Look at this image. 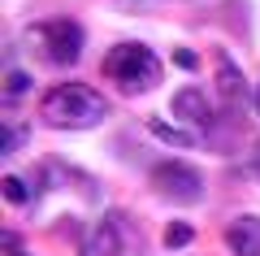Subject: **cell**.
I'll return each instance as SVG.
<instances>
[{"instance_id": "obj_14", "label": "cell", "mask_w": 260, "mask_h": 256, "mask_svg": "<svg viewBox=\"0 0 260 256\" xmlns=\"http://www.w3.org/2000/svg\"><path fill=\"white\" fill-rule=\"evenodd\" d=\"M174 61L182 65V70H195V65H200V56H195L191 48H178V52H174Z\"/></svg>"}, {"instance_id": "obj_12", "label": "cell", "mask_w": 260, "mask_h": 256, "mask_svg": "<svg viewBox=\"0 0 260 256\" xmlns=\"http://www.w3.org/2000/svg\"><path fill=\"white\" fill-rule=\"evenodd\" d=\"M5 92H9L13 100H18V96H26V92H30V78H26V74H22V70H13L9 78H5Z\"/></svg>"}, {"instance_id": "obj_5", "label": "cell", "mask_w": 260, "mask_h": 256, "mask_svg": "<svg viewBox=\"0 0 260 256\" xmlns=\"http://www.w3.org/2000/svg\"><path fill=\"white\" fill-rule=\"evenodd\" d=\"M152 187H156L165 200H178V204H195L204 195L200 169H191V165H182V161H160L156 169H152Z\"/></svg>"}, {"instance_id": "obj_2", "label": "cell", "mask_w": 260, "mask_h": 256, "mask_svg": "<svg viewBox=\"0 0 260 256\" xmlns=\"http://www.w3.org/2000/svg\"><path fill=\"white\" fill-rule=\"evenodd\" d=\"M104 78L117 82L126 96H143L160 87V56L139 39H121L104 52Z\"/></svg>"}, {"instance_id": "obj_9", "label": "cell", "mask_w": 260, "mask_h": 256, "mask_svg": "<svg viewBox=\"0 0 260 256\" xmlns=\"http://www.w3.org/2000/svg\"><path fill=\"white\" fill-rule=\"evenodd\" d=\"M148 130H152L156 139H165V144H174V148H195V144H200V139H195L191 130H178V126H169L165 118H148Z\"/></svg>"}, {"instance_id": "obj_8", "label": "cell", "mask_w": 260, "mask_h": 256, "mask_svg": "<svg viewBox=\"0 0 260 256\" xmlns=\"http://www.w3.org/2000/svg\"><path fill=\"white\" fill-rule=\"evenodd\" d=\"M225 247L234 256H260V217L256 213H243L225 226Z\"/></svg>"}, {"instance_id": "obj_10", "label": "cell", "mask_w": 260, "mask_h": 256, "mask_svg": "<svg viewBox=\"0 0 260 256\" xmlns=\"http://www.w3.org/2000/svg\"><path fill=\"white\" fill-rule=\"evenodd\" d=\"M191 239H195V230L186 226V221H169V226H165V247H169V252H174V247H186Z\"/></svg>"}, {"instance_id": "obj_15", "label": "cell", "mask_w": 260, "mask_h": 256, "mask_svg": "<svg viewBox=\"0 0 260 256\" xmlns=\"http://www.w3.org/2000/svg\"><path fill=\"white\" fill-rule=\"evenodd\" d=\"M256 109H260V87H256Z\"/></svg>"}, {"instance_id": "obj_16", "label": "cell", "mask_w": 260, "mask_h": 256, "mask_svg": "<svg viewBox=\"0 0 260 256\" xmlns=\"http://www.w3.org/2000/svg\"><path fill=\"white\" fill-rule=\"evenodd\" d=\"M13 256H22V252H13Z\"/></svg>"}, {"instance_id": "obj_11", "label": "cell", "mask_w": 260, "mask_h": 256, "mask_svg": "<svg viewBox=\"0 0 260 256\" xmlns=\"http://www.w3.org/2000/svg\"><path fill=\"white\" fill-rule=\"evenodd\" d=\"M5 200H9V204H26V183H22L18 174L5 178Z\"/></svg>"}, {"instance_id": "obj_6", "label": "cell", "mask_w": 260, "mask_h": 256, "mask_svg": "<svg viewBox=\"0 0 260 256\" xmlns=\"http://www.w3.org/2000/svg\"><path fill=\"white\" fill-rule=\"evenodd\" d=\"M247 96L256 100V92H247V78H243V70L230 61L225 52H217V100H221V109L239 113L243 104H247Z\"/></svg>"}, {"instance_id": "obj_7", "label": "cell", "mask_w": 260, "mask_h": 256, "mask_svg": "<svg viewBox=\"0 0 260 256\" xmlns=\"http://www.w3.org/2000/svg\"><path fill=\"white\" fill-rule=\"evenodd\" d=\"M174 118L191 122V126H213V100L204 87H182L174 92Z\"/></svg>"}, {"instance_id": "obj_1", "label": "cell", "mask_w": 260, "mask_h": 256, "mask_svg": "<svg viewBox=\"0 0 260 256\" xmlns=\"http://www.w3.org/2000/svg\"><path fill=\"white\" fill-rule=\"evenodd\" d=\"M39 118L56 130H87V126H100L109 118V104L87 82H56L39 100Z\"/></svg>"}, {"instance_id": "obj_4", "label": "cell", "mask_w": 260, "mask_h": 256, "mask_svg": "<svg viewBox=\"0 0 260 256\" xmlns=\"http://www.w3.org/2000/svg\"><path fill=\"white\" fill-rule=\"evenodd\" d=\"M91 252L95 256H148V243H143V230L130 221V213L113 209V213H104L95 221Z\"/></svg>"}, {"instance_id": "obj_3", "label": "cell", "mask_w": 260, "mask_h": 256, "mask_svg": "<svg viewBox=\"0 0 260 256\" xmlns=\"http://www.w3.org/2000/svg\"><path fill=\"white\" fill-rule=\"evenodd\" d=\"M26 44L44 56L48 65H74L78 52H83L87 35L74 18H48V22H35L26 31Z\"/></svg>"}, {"instance_id": "obj_13", "label": "cell", "mask_w": 260, "mask_h": 256, "mask_svg": "<svg viewBox=\"0 0 260 256\" xmlns=\"http://www.w3.org/2000/svg\"><path fill=\"white\" fill-rule=\"evenodd\" d=\"M22 139H26V130H22V126H5V148H0V156H13Z\"/></svg>"}]
</instances>
